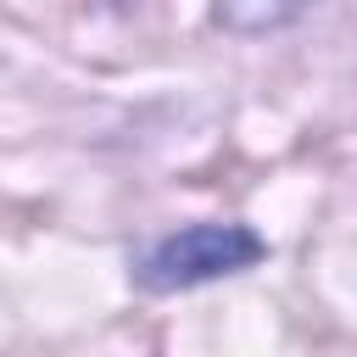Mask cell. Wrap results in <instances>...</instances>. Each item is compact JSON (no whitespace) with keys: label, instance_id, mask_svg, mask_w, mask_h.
Returning a JSON list of instances; mask_svg holds the SVG:
<instances>
[{"label":"cell","instance_id":"2","mask_svg":"<svg viewBox=\"0 0 357 357\" xmlns=\"http://www.w3.org/2000/svg\"><path fill=\"white\" fill-rule=\"evenodd\" d=\"M307 0H218V22L229 33H273L301 17Z\"/></svg>","mask_w":357,"mask_h":357},{"label":"cell","instance_id":"1","mask_svg":"<svg viewBox=\"0 0 357 357\" xmlns=\"http://www.w3.org/2000/svg\"><path fill=\"white\" fill-rule=\"evenodd\" d=\"M262 251H268L262 234H251L245 223H190V229L156 240V245L139 257L134 279H139L145 290H156V296H167V290H195V284H212V279H223V273H240V268L262 262Z\"/></svg>","mask_w":357,"mask_h":357}]
</instances>
